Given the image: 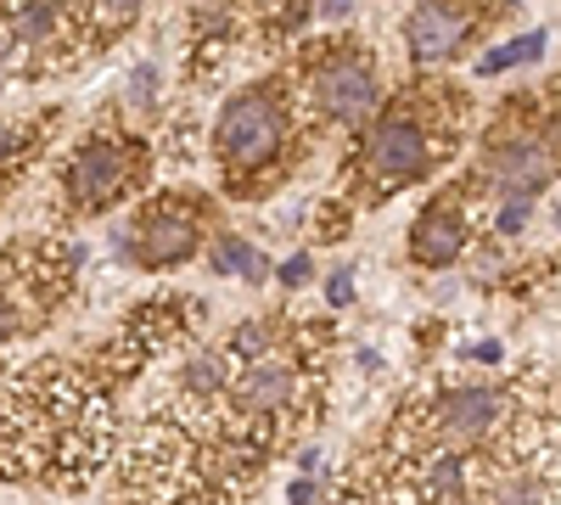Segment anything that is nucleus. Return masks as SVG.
<instances>
[{"label":"nucleus","mask_w":561,"mask_h":505,"mask_svg":"<svg viewBox=\"0 0 561 505\" xmlns=\"http://www.w3.org/2000/svg\"><path fill=\"white\" fill-rule=\"evenodd\" d=\"M325 505H370V500H365V489L354 483V489H337V494H332V500H325Z\"/></svg>","instance_id":"nucleus-24"},{"label":"nucleus","mask_w":561,"mask_h":505,"mask_svg":"<svg viewBox=\"0 0 561 505\" xmlns=\"http://www.w3.org/2000/svg\"><path fill=\"white\" fill-rule=\"evenodd\" d=\"M174 337H180V303L152 298V303H140V309L124 320V332L107 343L102 359L113 365V377H129V371H140L152 354H163Z\"/></svg>","instance_id":"nucleus-9"},{"label":"nucleus","mask_w":561,"mask_h":505,"mask_svg":"<svg viewBox=\"0 0 561 505\" xmlns=\"http://www.w3.org/2000/svg\"><path fill=\"white\" fill-rule=\"evenodd\" d=\"M113 455V410L96 377L62 359H28L0 371V478L90 483Z\"/></svg>","instance_id":"nucleus-1"},{"label":"nucleus","mask_w":561,"mask_h":505,"mask_svg":"<svg viewBox=\"0 0 561 505\" xmlns=\"http://www.w3.org/2000/svg\"><path fill=\"white\" fill-rule=\"evenodd\" d=\"M472 505H478V500H472Z\"/></svg>","instance_id":"nucleus-26"},{"label":"nucleus","mask_w":561,"mask_h":505,"mask_svg":"<svg viewBox=\"0 0 561 505\" xmlns=\"http://www.w3.org/2000/svg\"><path fill=\"white\" fill-rule=\"evenodd\" d=\"M444 147H455V141H444V135L421 118L415 107L377 113V118L365 124L359 152H354V169H348L359 203H382V197H393L399 186H410V180L433 174V163H438Z\"/></svg>","instance_id":"nucleus-4"},{"label":"nucleus","mask_w":561,"mask_h":505,"mask_svg":"<svg viewBox=\"0 0 561 505\" xmlns=\"http://www.w3.org/2000/svg\"><path fill=\"white\" fill-rule=\"evenodd\" d=\"M298 135H304V118L280 79H259L237 90L208 129V147H214V163L225 174L230 197H253L275 174H287L298 158Z\"/></svg>","instance_id":"nucleus-2"},{"label":"nucleus","mask_w":561,"mask_h":505,"mask_svg":"<svg viewBox=\"0 0 561 505\" xmlns=\"http://www.w3.org/2000/svg\"><path fill=\"white\" fill-rule=\"evenodd\" d=\"M23 147H28V129H18V124H0V163H12Z\"/></svg>","instance_id":"nucleus-21"},{"label":"nucleus","mask_w":561,"mask_h":505,"mask_svg":"<svg viewBox=\"0 0 561 505\" xmlns=\"http://www.w3.org/2000/svg\"><path fill=\"white\" fill-rule=\"evenodd\" d=\"M556 225H561V214H556Z\"/></svg>","instance_id":"nucleus-25"},{"label":"nucleus","mask_w":561,"mask_h":505,"mask_svg":"<svg viewBox=\"0 0 561 505\" xmlns=\"http://www.w3.org/2000/svg\"><path fill=\"white\" fill-rule=\"evenodd\" d=\"M208 264H214L219 275H237V282H264V275H270V259H264L248 237H237V231H219V237H214Z\"/></svg>","instance_id":"nucleus-13"},{"label":"nucleus","mask_w":561,"mask_h":505,"mask_svg":"<svg viewBox=\"0 0 561 505\" xmlns=\"http://www.w3.org/2000/svg\"><path fill=\"white\" fill-rule=\"evenodd\" d=\"M140 180H147V141H135V135H84V141L68 152L62 163V214H102L113 208L118 197L140 192Z\"/></svg>","instance_id":"nucleus-5"},{"label":"nucleus","mask_w":561,"mask_h":505,"mask_svg":"<svg viewBox=\"0 0 561 505\" xmlns=\"http://www.w3.org/2000/svg\"><path fill=\"white\" fill-rule=\"evenodd\" d=\"M332 500V478H293L287 505H325Z\"/></svg>","instance_id":"nucleus-17"},{"label":"nucleus","mask_w":561,"mask_h":505,"mask_svg":"<svg viewBox=\"0 0 561 505\" xmlns=\"http://www.w3.org/2000/svg\"><path fill=\"white\" fill-rule=\"evenodd\" d=\"M230 377H237V359L219 348H192L180 365H174V377H169V393L180 399H225L230 393Z\"/></svg>","instance_id":"nucleus-12"},{"label":"nucleus","mask_w":561,"mask_h":505,"mask_svg":"<svg viewBox=\"0 0 561 505\" xmlns=\"http://www.w3.org/2000/svg\"><path fill=\"white\" fill-rule=\"evenodd\" d=\"M460 248H466V214H460V203L438 197V203H427L415 214V225H410V259L415 264L444 269L449 259H460Z\"/></svg>","instance_id":"nucleus-11"},{"label":"nucleus","mask_w":561,"mask_h":505,"mask_svg":"<svg viewBox=\"0 0 561 505\" xmlns=\"http://www.w3.org/2000/svg\"><path fill=\"white\" fill-rule=\"evenodd\" d=\"M472 28H478V12L472 7H415L410 18H404V51H410V62H444V57H455L466 39H472Z\"/></svg>","instance_id":"nucleus-10"},{"label":"nucleus","mask_w":561,"mask_h":505,"mask_svg":"<svg viewBox=\"0 0 561 505\" xmlns=\"http://www.w3.org/2000/svg\"><path fill=\"white\" fill-rule=\"evenodd\" d=\"M460 354H466V359H483V365H500V359H505L500 343H472V348H460Z\"/></svg>","instance_id":"nucleus-23"},{"label":"nucleus","mask_w":561,"mask_h":505,"mask_svg":"<svg viewBox=\"0 0 561 505\" xmlns=\"http://www.w3.org/2000/svg\"><path fill=\"white\" fill-rule=\"evenodd\" d=\"M129 231H135V237L124 242V253H129L140 269L185 264V259L203 248V203H192V197H152L147 208L135 214Z\"/></svg>","instance_id":"nucleus-7"},{"label":"nucleus","mask_w":561,"mask_h":505,"mask_svg":"<svg viewBox=\"0 0 561 505\" xmlns=\"http://www.w3.org/2000/svg\"><path fill=\"white\" fill-rule=\"evenodd\" d=\"M0 34L12 45V68L39 79V73H68L96 51V28H90V7H12L0 12Z\"/></svg>","instance_id":"nucleus-6"},{"label":"nucleus","mask_w":561,"mask_h":505,"mask_svg":"<svg viewBox=\"0 0 561 505\" xmlns=\"http://www.w3.org/2000/svg\"><path fill=\"white\" fill-rule=\"evenodd\" d=\"M534 57H545V28H528V34H517V39L494 45V51H483V57H478V73L494 79V73L523 68V62H534Z\"/></svg>","instance_id":"nucleus-14"},{"label":"nucleus","mask_w":561,"mask_h":505,"mask_svg":"<svg viewBox=\"0 0 561 505\" xmlns=\"http://www.w3.org/2000/svg\"><path fill=\"white\" fill-rule=\"evenodd\" d=\"M348 12H354L348 0H325V7H314V18H320V23H348Z\"/></svg>","instance_id":"nucleus-22"},{"label":"nucleus","mask_w":561,"mask_h":505,"mask_svg":"<svg viewBox=\"0 0 561 505\" xmlns=\"http://www.w3.org/2000/svg\"><path fill=\"white\" fill-rule=\"evenodd\" d=\"M309 275H314V253H287V259L275 264V282L280 287H304Z\"/></svg>","instance_id":"nucleus-18"},{"label":"nucleus","mask_w":561,"mask_h":505,"mask_svg":"<svg viewBox=\"0 0 561 505\" xmlns=\"http://www.w3.org/2000/svg\"><path fill=\"white\" fill-rule=\"evenodd\" d=\"M298 118L304 129L320 124H337V129H359L377 118L382 107V79L377 62L359 39H320L304 45V62H298Z\"/></svg>","instance_id":"nucleus-3"},{"label":"nucleus","mask_w":561,"mask_h":505,"mask_svg":"<svg viewBox=\"0 0 561 505\" xmlns=\"http://www.w3.org/2000/svg\"><path fill=\"white\" fill-rule=\"evenodd\" d=\"M158 62H135L129 68V79H124V96H129V107H152L158 102Z\"/></svg>","instance_id":"nucleus-16"},{"label":"nucleus","mask_w":561,"mask_h":505,"mask_svg":"<svg viewBox=\"0 0 561 505\" xmlns=\"http://www.w3.org/2000/svg\"><path fill=\"white\" fill-rule=\"evenodd\" d=\"M359 298V287H354V269H332V282H325V303L332 309H348Z\"/></svg>","instance_id":"nucleus-19"},{"label":"nucleus","mask_w":561,"mask_h":505,"mask_svg":"<svg viewBox=\"0 0 561 505\" xmlns=\"http://www.w3.org/2000/svg\"><path fill=\"white\" fill-rule=\"evenodd\" d=\"M561 174V141L550 129H528V135H511L500 141L483 163V186L505 203H528L534 192H545L550 180Z\"/></svg>","instance_id":"nucleus-8"},{"label":"nucleus","mask_w":561,"mask_h":505,"mask_svg":"<svg viewBox=\"0 0 561 505\" xmlns=\"http://www.w3.org/2000/svg\"><path fill=\"white\" fill-rule=\"evenodd\" d=\"M275 348V326H270V320H248V326H237V332H230L225 337V354L230 359H259V354H270Z\"/></svg>","instance_id":"nucleus-15"},{"label":"nucleus","mask_w":561,"mask_h":505,"mask_svg":"<svg viewBox=\"0 0 561 505\" xmlns=\"http://www.w3.org/2000/svg\"><path fill=\"white\" fill-rule=\"evenodd\" d=\"M523 225H528V203H505V208L494 214V231H500V237H517Z\"/></svg>","instance_id":"nucleus-20"}]
</instances>
